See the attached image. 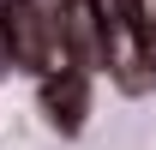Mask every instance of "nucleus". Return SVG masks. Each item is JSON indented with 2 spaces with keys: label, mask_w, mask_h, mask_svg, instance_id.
I'll list each match as a JSON object with an SVG mask.
<instances>
[{
  "label": "nucleus",
  "mask_w": 156,
  "mask_h": 150,
  "mask_svg": "<svg viewBox=\"0 0 156 150\" xmlns=\"http://www.w3.org/2000/svg\"><path fill=\"white\" fill-rule=\"evenodd\" d=\"M102 24H108V72H114V84L126 96H144L156 84V54L144 42V30L132 24V6H108Z\"/></svg>",
  "instance_id": "f257e3e1"
},
{
  "label": "nucleus",
  "mask_w": 156,
  "mask_h": 150,
  "mask_svg": "<svg viewBox=\"0 0 156 150\" xmlns=\"http://www.w3.org/2000/svg\"><path fill=\"white\" fill-rule=\"evenodd\" d=\"M60 36L72 48L78 72H108V24H102L96 0H60Z\"/></svg>",
  "instance_id": "f03ea898"
},
{
  "label": "nucleus",
  "mask_w": 156,
  "mask_h": 150,
  "mask_svg": "<svg viewBox=\"0 0 156 150\" xmlns=\"http://www.w3.org/2000/svg\"><path fill=\"white\" fill-rule=\"evenodd\" d=\"M36 102H42V114H48V126L60 138H78L84 120H90V72H48Z\"/></svg>",
  "instance_id": "7ed1b4c3"
},
{
  "label": "nucleus",
  "mask_w": 156,
  "mask_h": 150,
  "mask_svg": "<svg viewBox=\"0 0 156 150\" xmlns=\"http://www.w3.org/2000/svg\"><path fill=\"white\" fill-rule=\"evenodd\" d=\"M132 6V24L144 30V42H150V54H156V0H126Z\"/></svg>",
  "instance_id": "20e7f679"
},
{
  "label": "nucleus",
  "mask_w": 156,
  "mask_h": 150,
  "mask_svg": "<svg viewBox=\"0 0 156 150\" xmlns=\"http://www.w3.org/2000/svg\"><path fill=\"white\" fill-rule=\"evenodd\" d=\"M12 66V48H6V6H0V72Z\"/></svg>",
  "instance_id": "39448f33"
},
{
  "label": "nucleus",
  "mask_w": 156,
  "mask_h": 150,
  "mask_svg": "<svg viewBox=\"0 0 156 150\" xmlns=\"http://www.w3.org/2000/svg\"><path fill=\"white\" fill-rule=\"evenodd\" d=\"M36 6H48V12H60V0H36Z\"/></svg>",
  "instance_id": "423d86ee"
}]
</instances>
